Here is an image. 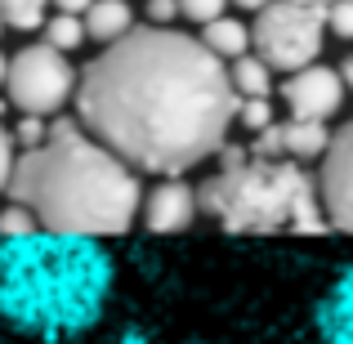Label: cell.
I'll return each mask as SVG.
<instances>
[{"mask_svg":"<svg viewBox=\"0 0 353 344\" xmlns=\"http://www.w3.org/2000/svg\"><path fill=\"white\" fill-rule=\"evenodd\" d=\"M237 108L241 99L224 63L197 36L152 23L94 54L77 85L81 125L130 170L161 179H179L224 152Z\"/></svg>","mask_w":353,"mask_h":344,"instance_id":"6da1fadb","label":"cell"},{"mask_svg":"<svg viewBox=\"0 0 353 344\" xmlns=\"http://www.w3.org/2000/svg\"><path fill=\"white\" fill-rule=\"evenodd\" d=\"M139 174L85 125L54 121L41 148L18 156L9 197L36 215L45 232L117 237L139 215Z\"/></svg>","mask_w":353,"mask_h":344,"instance_id":"7a4b0ae2","label":"cell"},{"mask_svg":"<svg viewBox=\"0 0 353 344\" xmlns=\"http://www.w3.org/2000/svg\"><path fill=\"white\" fill-rule=\"evenodd\" d=\"M112 282V255L99 237L41 228L0 241V318L32 340H81L103 318Z\"/></svg>","mask_w":353,"mask_h":344,"instance_id":"3957f363","label":"cell"},{"mask_svg":"<svg viewBox=\"0 0 353 344\" xmlns=\"http://www.w3.org/2000/svg\"><path fill=\"white\" fill-rule=\"evenodd\" d=\"M206 215L233 232H327V210L300 161H264L246 148H224V165L197 188Z\"/></svg>","mask_w":353,"mask_h":344,"instance_id":"277c9868","label":"cell"},{"mask_svg":"<svg viewBox=\"0 0 353 344\" xmlns=\"http://www.w3.org/2000/svg\"><path fill=\"white\" fill-rule=\"evenodd\" d=\"M322 27H327V9H300V5H286V0H273L264 14H255L250 41H255V54L273 72L295 77V72L318 63Z\"/></svg>","mask_w":353,"mask_h":344,"instance_id":"5b68a950","label":"cell"},{"mask_svg":"<svg viewBox=\"0 0 353 344\" xmlns=\"http://www.w3.org/2000/svg\"><path fill=\"white\" fill-rule=\"evenodd\" d=\"M81 85V77L72 72L68 54L50 50V45H23V50L9 59V103L18 108L23 117H50L59 112L63 103L72 99V90Z\"/></svg>","mask_w":353,"mask_h":344,"instance_id":"8992f818","label":"cell"},{"mask_svg":"<svg viewBox=\"0 0 353 344\" xmlns=\"http://www.w3.org/2000/svg\"><path fill=\"white\" fill-rule=\"evenodd\" d=\"M322 210H327V224L331 228H345L353 232V121L331 134V148L322 156Z\"/></svg>","mask_w":353,"mask_h":344,"instance_id":"52a82bcc","label":"cell"},{"mask_svg":"<svg viewBox=\"0 0 353 344\" xmlns=\"http://www.w3.org/2000/svg\"><path fill=\"white\" fill-rule=\"evenodd\" d=\"M282 99L295 121H322L327 125V117H336L340 103H345V77L327 63H313V68L286 77Z\"/></svg>","mask_w":353,"mask_h":344,"instance_id":"ba28073f","label":"cell"},{"mask_svg":"<svg viewBox=\"0 0 353 344\" xmlns=\"http://www.w3.org/2000/svg\"><path fill=\"white\" fill-rule=\"evenodd\" d=\"M331 148V130L322 121H273L264 134H255L250 156H264V161H300V156H327Z\"/></svg>","mask_w":353,"mask_h":344,"instance_id":"9c48e42d","label":"cell"},{"mask_svg":"<svg viewBox=\"0 0 353 344\" xmlns=\"http://www.w3.org/2000/svg\"><path fill=\"white\" fill-rule=\"evenodd\" d=\"M201 201H197V188H188L183 179H161L143 201V224L152 232H183L192 228Z\"/></svg>","mask_w":353,"mask_h":344,"instance_id":"30bf717a","label":"cell"},{"mask_svg":"<svg viewBox=\"0 0 353 344\" xmlns=\"http://www.w3.org/2000/svg\"><path fill=\"white\" fill-rule=\"evenodd\" d=\"M313 327H318L322 344H353V268H345L327 286L318 313H313Z\"/></svg>","mask_w":353,"mask_h":344,"instance_id":"8fae6325","label":"cell"},{"mask_svg":"<svg viewBox=\"0 0 353 344\" xmlns=\"http://www.w3.org/2000/svg\"><path fill=\"white\" fill-rule=\"evenodd\" d=\"M85 32H90V41H99L108 50V45L125 41L134 32V9L125 0H94V9L85 14Z\"/></svg>","mask_w":353,"mask_h":344,"instance_id":"7c38bea8","label":"cell"},{"mask_svg":"<svg viewBox=\"0 0 353 344\" xmlns=\"http://www.w3.org/2000/svg\"><path fill=\"white\" fill-rule=\"evenodd\" d=\"M201 45H206L219 63H224V59L237 63V59H246V54H250V45H255V41H250V27L241 23V18H228L224 14V18H215L210 27H201Z\"/></svg>","mask_w":353,"mask_h":344,"instance_id":"4fadbf2b","label":"cell"},{"mask_svg":"<svg viewBox=\"0 0 353 344\" xmlns=\"http://www.w3.org/2000/svg\"><path fill=\"white\" fill-rule=\"evenodd\" d=\"M228 77H233L237 99H268V90H273V68H268L259 54L237 59L233 68H228Z\"/></svg>","mask_w":353,"mask_h":344,"instance_id":"5bb4252c","label":"cell"},{"mask_svg":"<svg viewBox=\"0 0 353 344\" xmlns=\"http://www.w3.org/2000/svg\"><path fill=\"white\" fill-rule=\"evenodd\" d=\"M85 41H90L85 18H77V14H54V18H45V45H50V50L68 54V50H81Z\"/></svg>","mask_w":353,"mask_h":344,"instance_id":"9a60e30c","label":"cell"},{"mask_svg":"<svg viewBox=\"0 0 353 344\" xmlns=\"http://www.w3.org/2000/svg\"><path fill=\"white\" fill-rule=\"evenodd\" d=\"M54 0H0V18L14 32H32V27H45V9Z\"/></svg>","mask_w":353,"mask_h":344,"instance_id":"2e32d148","label":"cell"},{"mask_svg":"<svg viewBox=\"0 0 353 344\" xmlns=\"http://www.w3.org/2000/svg\"><path fill=\"white\" fill-rule=\"evenodd\" d=\"M32 232H41V224H36V215L27 206H9V210H0V237L5 241H14V237H32Z\"/></svg>","mask_w":353,"mask_h":344,"instance_id":"e0dca14e","label":"cell"},{"mask_svg":"<svg viewBox=\"0 0 353 344\" xmlns=\"http://www.w3.org/2000/svg\"><path fill=\"white\" fill-rule=\"evenodd\" d=\"M237 121H241L246 130H255V134H264V130L273 125V103H268V99H241Z\"/></svg>","mask_w":353,"mask_h":344,"instance_id":"ac0fdd59","label":"cell"},{"mask_svg":"<svg viewBox=\"0 0 353 344\" xmlns=\"http://www.w3.org/2000/svg\"><path fill=\"white\" fill-rule=\"evenodd\" d=\"M224 5H228V0H179V14L188 18V23L210 27L215 18H224Z\"/></svg>","mask_w":353,"mask_h":344,"instance_id":"d6986e66","label":"cell"},{"mask_svg":"<svg viewBox=\"0 0 353 344\" xmlns=\"http://www.w3.org/2000/svg\"><path fill=\"white\" fill-rule=\"evenodd\" d=\"M327 32L340 41H353V0H331L327 5Z\"/></svg>","mask_w":353,"mask_h":344,"instance_id":"ffe728a7","label":"cell"},{"mask_svg":"<svg viewBox=\"0 0 353 344\" xmlns=\"http://www.w3.org/2000/svg\"><path fill=\"white\" fill-rule=\"evenodd\" d=\"M45 139H50V125H45L41 117H23V121H18V143H23L27 152H32V148H41Z\"/></svg>","mask_w":353,"mask_h":344,"instance_id":"44dd1931","label":"cell"},{"mask_svg":"<svg viewBox=\"0 0 353 344\" xmlns=\"http://www.w3.org/2000/svg\"><path fill=\"white\" fill-rule=\"evenodd\" d=\"M14 165H18V156H14V139L5 134V125H0V192L9 188V179H14Z\"/></svg>","mask_w":353,"mask_h":344,"instance_id":"7402d4cb","label":"cell"},{"mask_svg":"<svg viewBox=\"0 0 353 344\" xmlns=\"http://www.w3.org/2000/svg\"><path fill=\"white\" fill-rule=\"evenodd\" d=\"M174 14H179V0H148V18H152V27H165Z\"/></svg>","mask_w":353,"mask_h":344,"instance_id":"603a6c76","label":"cell"},{"mask_svg":"<svg viewBox=\"0 0 353 344\" xmlns=\"http://www.w3.org/2000/svg\"><path fill=\"white\" fill-rule=\"evenodd\" d=\"M54 9H59V14H77V18H85L90 9H94V0H54Z\"/></svg>","mask_w":353,"mask_h":344,"instance_id":"cb8c5ba5","label":"cell"},{"mask_svg":"<svg viewBox=\"0 0 353 344\" xmlns=\"http://www.w3.org/2000/svg\"><path fill=\"white\" fill-rule=\"evenodd\" d=\"M121 344H157V340L143 336V331H125V336H121ZM188 344H201V340H188Z\"/></svg>","mask_w":353,"mask_h":344,"instance_id":"d4e9b609","label":"cell"},{"mask_svg":"<svg viewBox=\"0 0 353 344\" xmlns=\"http://www.w3.org/2000/svg\"><path fill=\"white\" fill-rule=\"evenodd\" d=\"M233 5H237V9H255V14H264L273 0H233Z\"/></svg>","mask_w":353,"mask_h":344,"instance_id":"484cf974","label":"cell"},{"mask_svg":"<svg viewBox=\"0 0 353 344\" xmlns=\"http://www.w3.org/2000/svg\"><path fill=\"white\" fill-rule=\"evenodd\" d=\"M340 77H345V90H353V54L340 63Z\"/></svg>","mask_w":353,"mask_h":344,"instance_id":"4316f807","label":"cell"},{"mask_svg":"<svg viewBox=\"0 0 353 344\" xmlns=\"http://www.w3.org/2000/svg\"><path fill=\"white\" fill-rule=\"evenodd\" d=\"M286 5H300V9H327L331 0H286Z\"/></svg>","mask_w":353,"mask_h":344,"instance_id":"83f0119b","label":"cell"},{"mask_svg":"<svg viewBox=\"0 0 353 344\" xmlns=\"http://www.w3.org/2000/svg\"><path fill=\"white\" fill-rule=\"evenodd\" d=\"M5 81H9V59L0 54V85H5Z\"/></svg>","mask_w":353,"mask_h":344,"instance_id":"f1b7e54d","label":"cell"},{"mask_svg":"<svg viewBox=\"0 0 353 344\" xmlns=\"http://www.w3.org/2000/svg\"><path fill=\"white\" fill-rule=\"evenodd\" d=\"M0 32H5V18H0Z\"/></svg>","mask_w":353,"mask_h":344,"instance_id":"f546056e","label":"cell"}]
</instances>
